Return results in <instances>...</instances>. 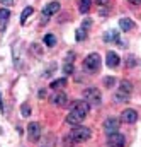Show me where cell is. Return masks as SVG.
I'll list each match as a JSON object with an SVG mask.
<instances>
[{
  "instance_id": "cell-1",
  "label": "cell",
  "mask_w": 141,
  "mask_h": 147,
  "mask_svg": "<svg viewBox=\"0 0 141 147\" xmlns=\"http://www.w3.org/2000/svg\"><path fill=\"white\" fill-rule=\"evenodd\" d=\"M88 111H90V106L85 101H75L70 113H68V116H67V123H70V125L82 123L85 120V116L88 115Z\"/></svg>"
},
{
  "instance_id": "cell-2",
  "label": "cell",
  "mask_w": 141,
  "mask_h": 147,
  "mask_svg": "<svg viewBox=\"0 0 141 147\" xmlns=\"http://www.w3.org/2000/svg\"><path fill=\"white\" fill-rule=\"evenodd\" d=\"M131 92H133V84L129 80H121V86L116 92V103H128L131 99Z\"/></svg>"
},
{
  "instance_id": "cell-3",
  "label": "cell",
  "mask_w": 141,
  "mask_h": 147,
  "mask_svg": "<svg viewBox=\"0 0 141 147\" xmlns=\"http://www.w3.org/2000/svg\"><path fill=\"white\" fill-rule=\"evenodd\" d=\"M83 99L88 106H100L102 96H100V91L97 87H88L83 91Z\"/></svg>"
},
{
  "instance_id": "cell-4",
  "label": "cell",
  "mask_w": 141,
  "mask_h": 147,
  "mask_svg": "<svg viewBox=\"0 0 141 147\" xmlns=\"http://www.w3.org/2000/svg\"><path fill=\"white\" fill-rule=\"evenodd\" d=\"M90 135H92V132H90L88 127H82V125H78V127H75V128L71 130L70 139L71 140H75V142H85V140L90 139Z\"/></svg>"
},
{
  "instance_id": "cell-5",
  "label": "cell",
  "mask_w": 141,
  "mask_h": 147,
  "mask_svg": "<svg viewBox=\"0 0 141 147\" xmlns=\"http://www.w3.org/2000/svg\"><path fill=\"white\" fill-rule=\"evenodd\" d=\"M83 69L90 74L99 72V69H100V57H99L97 53H90V55L83 60Z\"/></svg>"
},
{
  "instance_id": "cell-6",
  "label": "cell",
  "mask_w": 141,
  "mask_h": 147,
  "mask_svg": "<svg viewBox=\"0 0 141 147\" xmlns=\"http://www.w3.org/2000/svg\"><path fill=\"white\" fill-rule=\"evenodd\" d=\"M58 10H60V3H58V2H49V3L43 9V24H46V22H48V17L55 16Z\"/></svg>"
},
{
  "instance_id": "cell-7",
  "label": "cell",
  "mask_w": 141,
  "mask_h": 147,
  "mask_svg": "<svg viewBox=\"0 0 141 147\" xmlns=\"http://www.w3.org/2000/svg\"><path fill=\"white\" fill-rule=\"evenodd\" d=\"M107 144H109L110 147H124V144H126V139H124V135H122V134L116 132V134L107 135Z\"/></svg>"
},
{
  "instance_id": "cell-8",
  "label": "cell",
  "mask_w": 141,
  "mask_h": 147,
  "mask_svg": "<svg viewBox=\"0 0 141 147\" xmlns=\"http://www.w3.org/2000/svg\"><path fill=\"white\" fill-rule=\"evenodd\" d=\"M27 137H29L33 142H37V140H39V137H41V125H39L37 121L29 123V127H27Z\"/></svg>"
},
{
  "instance_id": "cell-9",
  "label": "cell",
  "mask_w": 141,
  "mask_h": 147,
  "mask_svg": "<svg viewBox=\"0 0 141 147\" xmlns=\"http://www.w3.org/2000/svg\"><path fill=\"white\" fill-rule=\"evenodd\" d=\"M117 128H119V120L117 118H107L106 121H104V132H106L107 135L116 134Z\"/></svg>"
},
{
  "instance_id": "cell-10",
  "label": "cell",
  "mask_w": 141,
  "mask_h": 147,
  "mask_svg": "<svg viewBox=\"0 0 141 147\" xmlns=\"http://www.w3.org/2000/svg\"><path fill=\"white\" fill-rule=\"evenodd\" d=\"M121 120L124 121V123H134L136 120H138V111L136 110H124L121 113Z\"/></svg>"
},
{
  "instance_id": "cell-11",
  "label": "cell",
  "mask_w": 141,
  "mask_h": 147,
  "mask_svg": "<svg viewBox=\"0 0 141 147\" xmlns=\"http://www.w3.org/2000/svg\"><path fill=\"white\" fill-rule=\"evenodd\" d=\"M51 103H53L55 106L63 108V106L68 105V98H67V94H63V92H56V94L51 96Z\"/></svg>"
},
{
  "instance_id": "cell-12",
  "label": "cell",
  "mask_w": 141,
  "mask_h": 147,
  "mask_svg": "<svg viewBox=\"0 0 141 147\" xmlns=\"http://www.w3.org/2000/svg\"><path fill=\"white\" fill-rule=\"evenodd\" d=\"M119 62H121V58H119V55L116 53V51H109L106 57V63L109 69H116V67H119Z\"/></svg>"
},
{
  "instance_id": "cell-13",
  "label": "cell",
  "mask_w": 141,
  "mask_h": 147,
  "mask_svg": "<svg viewBox=\"0 0 141 147\" xmlns=\"http://www.w3.org/2000/svg\"><path fill=\"white\" fill-rule=\"evenodd\" d=\"M134 26H136V24H134L131 19H128V17H124V19H121V21H119V28H121L124 33H126V31H131V29H134Z\"/></svg>"
},
{
  "instance_id": "cell-14",
  "label": "cell",
  "mask_w": 141,
  "mask_h": 147,
  "mask_svg": "<svg viewBox=\"0 0 141 147\" xmlns=\"http://www.w3.org/2000/svg\"><path fill=\"white\" fill-rule=\"evenodd\" d=\"M104 41L106 43H119V33L117 31H107L104 34Z\"/></svg>"
},
{
  "instance_id": "cell-15",
  "label": "cell",
  "mask_w": 141,
  "mask_h": 147,
  "mask_svg": "<svg viewBox=\"0 0 141 147\" xmlns=\"http://www.w3.org/2000/svg\"><path fill=\"white\" fill-rule=\"evenodd\" d=\"M9 17H10V10H9V9H0V29L5 28Z\"/></svg>"
},
{
  "instance_id": "cell-16",
  "label": "cell",
  "mask_w": 141,
  "mask_h": 147,
  "mask_svg": "<svg viewBox=\"0 0 141 147\" xmlns=\"http://www.w3.org/2000/svg\"><path fill=\"white\" fill-rule=\"evenodd\" d=\"M51 89H55V91H60V89H63V87H67V79H56V80H53L51 82V86H49Z\"/></svg>"
},
{
  "instance_id": "cell-17",
  "label": "cell",
  "mask_w": 141,
  "mask_h": 147,
  "mask_svg": "<svg viewBox=\"0 0 141 147\" xmlns=\"http://www.w3.org/2000/svg\"><path fill=\"white\" fill-rule=\"evenodd\" d=\"M33 12H34V9H33V7H26V9L22 10V14H21V24H22V26L27 22V19H29V16H31Z\"/></svg>"
},
{
  "instance_id": "cell-18",
  "label": "cell",
  "mask_w": 141,
  "mask_h": 147,
  "mask_svg": "<svg viewBox=\"0 0 141 147\" xmlns=\"http://www.w3.org/2000/svg\"><path fill=\"white\" fill-rule=\"evenodd\" d=\"M78 3H80L78 10H80L82 14H87V12L90 10V0H78Z\"/></svg>"
},
{
  "instance_id": "cell-19",
  "label": "cell",
  "mask_w": 141,
  "mask_h": 147,
  "mask_svg": "<svg viewBox=\"0 0 141 147\" xmlns=\"http://www.w3.org/2000/svg\"><path fill=\"white\" fill-rule=\"evenodd\" d=\"M44 43L48 46H56V36L55 34H46L44 36Z\"/></svg>"
},
{
  "instance_id": "cell-20",
  "label": "cell",
  "mask_w": 141,
  "mask_h": 147,
  "mask_svg": "<svg viewBox=\"0 0 141 147\" xmlns=\"http://www.w3.org/2000/svg\"><path fill=\"white\" fill-rule=\"evenodd\" d=\"M21 115H22L24 118H27V116L31 115V106H29L27 103H24V105L21 106Z\"/></svg>"
},
{
  "instance_id": "cell-21",
  "label": "cell",
  "mask_w": 141,
  "mask_h": 147,
  "mask_svg": "<svg viewBox=\"0 0 141 147\" xmlns=\"http://www.w3.org/2000/svg\"><path fill=\"white\" fill-rule=\"evenodd\" d=\"M63 72L65 74H71L73 72V63H71V62H67V63L63 65Z\"/></svg>"
},
{
  "instance_id": "cell-22",
  "label": "cell",
  "mask_w": 141,
  "mask_h": 147,
  "mask_svg": "<svg viewBox=\"0 0 141 147\" xmlns=\"http://www.w3.org/2000/svg\"><path fill=\"white\" fill-rule=\"evenodd\" d=\"M114 82H116V79H114V77H106V79H104V86H106V87L114 86Z\"/></svg>"
},
{
  "instance_id": "cell-23",
  "label": "cell",
  "mask_w": 141,
  "mask_h": 147,
  "mask_svg": "<svg viewBox=\"0 0 141 147\" xmlns=\"http://www.w3.org/2000/svg\"><path fill=\"white\" fill-rule=\"evenodd\" d=\"M76 41H82V39H85V29H78L76 31Z\"/></svg>"
},
{
  "instance_id": "cell-24",
  "label": "cell",
  "mask_w": 141,
  "mask_h": 147,
  "mask_svg": "<svg viewBox=\"0 0 141 147\" xmlns=\"http://www.w3.org/2000/svg\"><path fill=\"white\" fill-rule=\"evenodd\" d=\"M2 2V5H12L14 3V0H0Z\"/></svg>"
},
{
  "instance_id": "cell-25",
  "label": "cell",
  "mask_w": 141,
  "mask_h": 147,
  "mask_svg": "<svg viewBox=\"0 0 141 147\" xmlns=\"http://www.w3.org/2000/svg\"><path fill=\"white\" fill-rule=\"evenodd\" d=\"M95 2H97L99 5H107V3H109L110 0H95Z\"/></svg>"
},
{
  "instance_id": "cell-26",
  "label": "cell",
  "mask_w": 141,
  "mask_h": 147,
  "mask_svg": "<svg viewBox=\"0 0 141 147\" xmlns=\"http://www.w3.org/2000/svg\"><path fill=\"white\" fill-rule=\"evenodd\" d=\"M134 63H136V62H134V57H129V62H128V65H129V67H133Z\"/></svg>"
},
{
  "instance_id": "cell-27",
  "label": "cell",
  "mask_w": 141,
  "mask_h": 147,
  "mask_svg": "<svg viewBox=\"0 0 141 147\" xmlns=\"http://www.w3.org/2000/svg\"><path fill=\"white\" fill-rule=\"evenodd\" d=\"M129 3H133V5H140L141 3V0H128Z\"/></svg>"
},
{
  "instance_id": "cell-28",
  "label": "cell",
  "mask_w": 141,
  "mask_h": 147,
  "mask_svg": "<svg viewBox=\"0 0 141 147\" xmlns=\"http://www.w3.org/2000/svg\"><path fill=\"white\" fill-rule=\"evenodd\" d=\"M46 96V91H39V98H44Z\"/></svg>"
},
{
  "instance_id": "cell-29",
  "label": "cell",
  "mask_w": 141,
  "mask_h": 147,
  "mask_svg": "<svg viewBox=\"0 0 141 147\" xmlns=\"http://www.w3.org/2000/svg\"><path fill=\"white\" fill-rule=\"evenodd\" d=\"M3 106V101H2V96H0V108Z\"/></svg>"
}]
</instances>
